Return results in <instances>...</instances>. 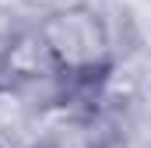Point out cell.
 I'll use <instances>...</instances> for the list:
<instances>
[{
	"label": "cell",
	"mask_w": 151,
	"mask_h": 148,
	"mask_svg": "<svg viewBox=\"0 0 151 148\" xmlns=\"http://www.w3.org/2000/svg\"><path fill=\"white\" fill-rule=\"evenodd\" d=\"M39 32L46 36L60 71L77 81H95L116 60L113 32L95 0L60 4L39 18Z\"/></svg>",
	"instance_id": "obj_1"
},
{
	"label": "cell",
	"mask_w": 151,
	"mask_h": 148,
	"mask_svg": "<svg viewBox=\"0 0 151 148\" xmlns=\"http://www.w3.org/2000/svg\"><path fill=\"white\" fill-rule=\"evenodd\" d=\"M49 74H63V71H60L46 36L39 32V21H21L0 53V81L21 85V81H39Z\"/></svg>",
	"instance_id": "obj_2"
},
{
	"label": "cell",
	"mask_w": 151,
	"mask_h": 148,
	"mask_svg": "<svg viewBox=\"0 0 151 148\" xmlns=\"http://www.w3.org/2000/svg\"><path fill=\"white\" fill-rule=\"evenodd\" d=\"M42 131L46 113H39L18 85L0 81V148H39Z\"/></svg>",
	"instance_id": "obj_3"
},
{
	"label": "cell",
	"mask_w": 151,
	"mask_h": 148,
	"mask_svg": "<svg viewBox=\"0 0 151 148\" xmlns=\"http://www.w3.org/2000/svg\"><path fill=\"white\" fill-rule=\"evenodd\" d=\"M141 4H144V7H151V0H141Z\"/></svg>",
	"instance_id": "obj_4"
}]
</instances>
